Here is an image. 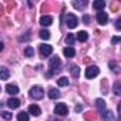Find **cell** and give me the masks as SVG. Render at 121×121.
Returning <instances> with one entry per match:
<instances>
[{
    "label": "cell",
    "instance_id": "cell-4",
    "mask_svg": "<svg viewBox=\"0 0 121 121\" xmlns=\"http://www.w3.org/2000/svg\"><path fill=\"white\" fill-rule=\"evenodd\" d=\"M98 73H100V69L97 66H90L86 69V77L87 78H94L98 76Z\"/></svg>",
    "mask_w": 121,
    "mask_h": 121
},
{
    "label": "cell",
    "instance_id": "cell-25",
    "mask_svg": "<svg viewBox=\"0 0 121 121\" xmlns=\"http://www.w3.org/2000/svg\"><path fill=\"white\" fill-rule=\"evenodd\" d=\"M39 34H40V37H41L43 40H48V39H50V31H48V30H44V29H43V30H40Z\"/></svg>",
    "mask_w": 121,
    "mask_h": 121
},
{
    "label": "cell",
    "instance_id": "cell-5",
    "mask_svg": "<svg viewBox=\"0 0 121 121\" xmlns=\"http://www.w3.org/2000/svg\"><path fill=\"white\" fill-rule=\"evenodd\" d=\"M54 112H56L57 115H66V114L69 112V108H67V105H66L64 103H58V104L56 105V108H54Z\"/></svg>",
    "mask_w": 121,
    "mask_h": 121
},
{
    "label": "cell",
    "instance_id": "cell-27",
    "mask_svg": "<svg viewBox=\"0 0 121 121\" xmlns=\"http://www.w3.org/2000/svg\"><path fill=\"white\" fill-rule=\"evenodd\" d=\"M74 40H76V37H74V34H67V37H66V43H67L69 46H73V43H74Z\"/></svg>",
    "mask_w": 121,
    "mask_h": 121
},
{
    "label": "cell",
    "instance_id": "cell-2",
    "mask_svg": "<svg viewBox=\"0 0 121 121\" xmlns=\"http://www.w3.org/2000/svg\"><path fill=\"white\" fill-rule=\"evenodd\" d=\"M60 64H61V61H60V58L57 57V56H54V57H51L50 58V71L51 73H57V71H60Z\"/></svg>",
    "mask_w": 121,
    "mask_h": 121
},
{
    "label": "cell",
    "instance_id": "cell-19",
    "mask_svg": "<svg viewBox=\"0 0 121 121\" xmlns=\"http://www.w3.org/2000/svg\"><path fill=\"white\" fill-rule=\"evenodd\" d=\"M70 71H71V74H73V77H80V69H78V66H70Z\"/></svg>",
    "mask_w": 121,
    "mask_h": 121
},
{
    "label": "cell",
    "instance_id": "cell-28",
    "mask_svg": "<svg viewBox=\"0 0 121 121\" xmlns=\"http://www.w3.org/2000/svg\"><path fill=\"white\" fill-rule=\"evenodd\" d=\"M118 43H121V37H118V36H114V37L111 39V44H118Z\"/></svg>",
    "mask_w": 121,
    "mask_h": 121
},
{
    "label": "cell",
    "instance_id": "cell-14",
    "mask_svg": "<svg viewBox=\"0 0 121 121\" xmlns=\"http://www.w3.org/2000/svg\"><path fill=\"white\" fill-rule=\"evenodd\" d=\"M77 40L81 41V43L87 41V40H88V34H87V31H84V30L78 31V33H77Z\"/></svg>",
    "mask_w": 121,
    "mask_h": 121
},
{
    "label": "cell",
    "instance_id": "cell-12",
    "mask_svg": "<svg viewBox=\"0 0 121 121\" xmlns=\"http://www.w3.org/2000/svg\"><path fill=\"white\" fill-rule=\"evenodd\" d=\"M7 105L13 110V108H19L20 107V100H17V98H10V100H7Z\"/></svg>",
    "mask_w": 121,
    "mask_h": 121
},
{
    "label": "cell",
    "instance_id": "cell-20",
    "mask_svg": "<svg viewBox=\"0 0 121 121\" xmlns=\"http://www.w3.org/2000/svg\"><path fill=\"white\" fill-rule=\"evenodd\" d=\"M0 78H2V80H7L9 78V70L6 67L0 69Z\"/></svg>",
    "mask_w": 121,
    "mask_h": 121
},
{
    "label": "cell",
    "instance_id": "cell-24",
    "mask_svg": "<svg viewBox=\"0 0 121 121\" xmlns=\"http://www.w3.org/2000/svg\"><path fill=\"white\" fill-rule=\"evenodd\" d=\"M73 6L76 7V9H84L86 6H87V2H76V0H74V2H73Z\"/></svg>",
    "mask_w": 121,
    "mask_h": 121
},
{
    "label": "cell",
    "instance_id": "cell-10",
    "mask_svg": "<svg viewBox=\"0 0 121 121\" xmlns=\"http://www.w3.org/2000/svg\"><path fill=\"white\" fill-rule=\"evenodd\" d=\"M29 112H30L31 115L37 117V115H40V114H41V110H40V107H39V105H36V104H31V105L29 107Z\"/></svg>",
    "mask_w": 121,
    "mask_h": 121
},
{
    "label": "cell",
    "instance_id": "cell-9",
    "mask_svg": "<svg viewBox=\"0 0 121 121\" xmlns=\"http://www.w3.org/2000/svg\"><path fill=\"white\" fill-rule=\"evenodd\" d=\"M95 105H97V110H98L101 114L105 111V107H107V104H105V101H104L103 98H97V100H95Z\"/></svg>",
    "mask_w": 121,
    "mask_h": 121
},
{
    "label": "cell",
    "instance_id": "cell-11",
    "mask_svg": "<svg viewBox=\"0 0 121 121\" xmlns=\"http://www.w3.org/2000/svg\"><path fill=\"white\" fill-rule=\"evenodd\" d=\"M63 53H64V56H66L67 58H71V57H74V54H76V50H74L71 46H69V47H66V48L63 50Z\"/></svg>",
    "mask_w": 121,
    "mask_h": 121
},
{
    "label": "cell",
    "instance_id": "cell-36",
    "mask_svg": "<svg viewBox=\"0 0 121 121\" xmlns=\"http://www.w3.org/2000/svg\"><path fill=\"white\" fill-rule=\"evenodd\" d=\"M117 121H121V115H120V117H118V118H117Z\"/></svg>",
    "mask_w": 121,
    "mask_h": 121
},
{
    "label": "cell",
    "instance_id": "cell-18",
    "mask_svg": "<svg viewBox=\"0 0 121 121\" xmlns=\"http://www.w3.org/2000/svg\"><path fill=\"white\" fill-rule=\"evenodd\" d=\"M103 120L104 121H114V114L111 111H104L103 112Z\"/></svg>",
    "mask_w": 121,
    "mask_h": 121
},
{
    "label": "cell",
    "instance_id": "cell-32",
    "mask_svg": "<svg viewBox=\"0 0 121 121\" xmlns=\"http://www.w3.org/2000/svg\"><path fill=\"white\" fill-rule=\"evenodd\" d=\"M86 118H87V120H95V115H94L93 112H87V114H86Z\"/></svg>",
    "mask_w": 121,
    "mask_h": 121
},
{
    "label": "cell",
    "instance_id": "cell-1",
    "mask_svg": "<svg viewBox=\"0 0 121 121\" xmlns=\"http://www.w3.org/2000/svg\"><path fill=\"white\" fill-rule=\"evenodd\" d=\"M30 97L34 98V100H41V98L44 97V91H43V88H41L40 86H34V87H31V90H30Z\"/></svg>",
    "mask_w": 121,
    "mask_h": 121
},
{
    "label": "cell",
    "instance_id": "cell-35",
    "mask_svg": "<svg viewBox=\"0 0 121 121\" xmlns=\"http://www.w3.org/2000/svg\"><path fill=\"white\" fill-rule=\"evenodd\" d=\"M118 112H120V114H121V101H120V103H118Z\"/></svg>",
    "mask_w": 121,
    "mask_h": 121
},
{
    "label": "cell",
    "instance_id": "cell-7",
    "mask_svg": "<svg viewBox=\"0 0 121 121\" xmlns=\"http://www.w3.org/2000/svg\"><path fill=\"white\" fill-rule=\"evenodd\" d=\"M97 22H98L100 24H105V23L108 22V16H107V13H104V12H98V13H97Z\"/></svg>",
    "mask_w": 121,
    "mask_h": 121
},
{
    "label": "cell",
    "instance_id": "cell-31",
    "mask_svg": "<svg viewBox=\"0 0 121 121\" xmlns=\"http://www.w3.org/2000/svg\"><path fill=\"white\" fill-rule=\"evenodd\" d=\"M83 22H84V24H90V22H91V17H90L88 14H86V16L83 17Z\"/></svg>",
    "mask_w": 121,
    "mask_h": 121
},
{
    "label": "cell",
    "instance_id": "cell-33",
    "mask_svg": "<svg viewBox=\"0 0 121 121\" xmlns=\"http://www.w3.org/2000/svg\"><path fill=\"white\" fill-rule=\"evenodd\" d=\"M115 27H117L118 30H121V17H120V19L115 22Z\"/></svg>",
    "mask_w": 121,
    "mask_h": 121
},
{
    "label": "cell",
    "instance_id": "cell-30",
    "mask_svg": "<svg viewBox=\"0 0 121 121\" xmlns=\"http://www.w3.org/2000/svg\"><path fill=\"white\" fill-rule=\"evenodd\" d=\"M2 117H3L4 120H12V114L7 112V111H3V112H2Z\"/></svg>",
    "mask_w": 121,
    "mask_h": 121
},
{
    "label": "cell",
    "instance_id": "cell-8",
    "mask_svg": "<svg viewBox=\"0 0 121 121\" xmlns=\"http://www.w3.org/2000/svg\"><path fill=\"white\" fill-rule=\"evenodd\" d=\"M51 23H53V17L51 16H43L40 19V24L43 27H48V26H51Z\"/></svg>",
    "mask_w": 121,
    "mask_h": 121
},
{
    "label": "cell",
    "instance_id": "cell-16",
    "mask_svg": "<svg viewBox=\"0 0 121 121\" xmlns=\"http://www.w3.org/2000/svg\"><path fill=\"white\" fill-rule=\"evenodd\" d=\"M48 97L51 100H57V98H60V91L57 88H50L48 90Z\"/></svg>",
    "mask_w": 121,
    "mask_h": 121
},
{
    "label": "cell",
    "instance_id": "cell-26",
    "mask_svg": "<svg viewBox=\"0 0 121 121\" xmlns=\"http://www.w3.org/2000/svg\"><path fill=\"white\" fill-rule=\"evenodd\" d=\"M108 67L111 69V71H114V73H120V67H118V64H117V63L110 61V63H108Z\"/></svg>",
    "mask_w": 121,
    "mask_h": 121
},
{
    "label": "cell",
    "instance_id": "cell-21",
    "mask_svg": "<svg viewBox=\"0 0 121 121\" xmlns=\"http://www.w3.org/2000/svg\"><path fill=\"white\" fill-rule=\"evenodd\" d=\"M24 56H26V57H34V48L30 47V46H27V47L24 48Z\"/></svg>",
    "mask_w": 121,
    "mask_h": 121
},
{
    "label": "cell",
    "instance_id": "cell-3",
    "mask_svg": "<svg viewBox=\"0 0 121 121\" xmlns=\"http://www.w3.org/2000/svg\"><path fill=\"white\" fill-rule=\"evenodd\" d=\"M66 24L69 26V29H74V27H77V24H78V19L74 16V14H67L66 16Z\"/></svg>",
    "mask_w": 121,
    "mask_h": 121
},
{
    "label": "cell",
    "instance_id": "cell-23",
    "mask_svg": "<svg viewBox=\"0 0 121 121\" xmlns=\"http://www.w3.org/2000/svg\"><path fill=\"white\" fill-rule=\"evenodd\" d=\"M17 120L19 121H29V114L24 112V111H22V112L17 114Z\"/></svg>",
    "mask_w": 121,
    "mask_h": 121
},
{
    "label": "cell",
    "instance_id": "cell-29",
    "mask_svg": "<svg viewBox=\"0 0 121 121\" xmlns=\"http://www.w3.org/2000/svg\"><path fill=\"white\" fill-rule=\"evenodd\" d=\"M29 39H30V31H27V33H26V36L19 37V41H26V40H29Z\"/></svg>",
    "mask_w": 121,
    "mask_h": 121
},
{
    "label": "cell",
    "instance_id": "cell-13",
    "mask_svg": "<svg viewBox=\"0 0 121 121\" xmlns=\"http://www.w3.org/2000/svg\"><path fill=\"white\" fill-rule=\"evenodd\" d=\"M93 7L98 12H103V9L105 7V2H103V0H95V2L93 3Z\"/></svg>",
    "mask_w": 121,
    "mask_h": 121
},
{
    "label": "cell",
    "instance_id": "cell-17",
    "mask_svg": "<svg viewBox=\"0 0 121 121\" xmlns=\"http://www.w3.org/2000/svg\"><path fill=\"white\" fill-rule=\"evenodd\" d=\"M57 84H58L60 87H67V86L70 84V81H69L67 77H60V78L57 80Z\"/></svg>",
    "mask_w": 121,
    "mask_h": 121
},
{
    "label": "cell",
    "instance_id": "cell-6",
    "mask_svg": "<svg viewBox=\"0 0 121 121\" xmlns=\"http://www.w3.org/2000/svg\"><path fill=\"white\" fill-rule=\"evenodd\" d=\"M53 53V47L50 46V44H40V54H41V57H48L50 54Z\"/></svg>",
    "mask_w": 121,
    "mask_h": 121
},
{
    "label": "cell",
    "instance_id": "cell-22",
    "mask_svg": "<svg viewBox=\"0 0 121 121\" xmlns=\"http://www.w3.org/2000/svg\"><path fill=\"white\" fill-rule=\"evenodd\" d=\"M112 90H114V94H117V95H121V83H120V81L114 83V86H112Z\"/></svg>",
    "mask_w": 121,
    "mask_h": 121
},
{
    "label": "cell",
    "instance_id": "cell-34",
    "mask_svg": "<svg viewBox=\"0 0 121 121\" xmlns=\"http://www.w3.org/2000/svg\"><path fill=\"white\" fill-rule=\"evenodd\" d=\"M83 111V105H76V112H80Z\"/></svg>",
    "mask_w": 121,
    "mask_h": 121
},
{
    "label": "cell",
    "instance_id": "cell-15",
    "mask_svg": "<svg viewBox=\"0 0 121 121\" xmlns=\"http://www.w3.org/2000/svg\"><path fill=\"white\" fill-rule=\"evenodd\" d=\"M6 91H7L9 94L14 95V94L19 93V87H17V86H13V84H7V86H6Z\"/></svg>",
    "mask_w": 121,
    "mask_h": 121
}]
</instances>
